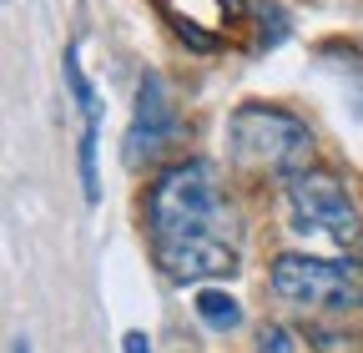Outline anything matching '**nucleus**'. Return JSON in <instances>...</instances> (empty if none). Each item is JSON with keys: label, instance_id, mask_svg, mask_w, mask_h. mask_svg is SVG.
Returning <instances> with one entry per match:
<instances>
[{"label": "nucleus", "instance_id": "obj_5", "mask_svg": "<svg viewBox=\"0 0 363 353\" xmlns=\"http://www.w3.org/2000/svg\"><path fill=\"white\" fill-rule=\"evenodd\" d=\"M182 131L177 121V106L167 96V81L162 76H142V91H136V116H131V131H126V142H121V157L131 167H142V162H157L172 137Z\"/></svg>", "mask_w": 363, "mask_h": 353}, {"label": "nucleus", "instance_id": "obj_10", "mask_svg": "<svg viewBox=\"0 0 363 353\" xmlns=\"http://www.w3.org/2000/svg\"><path fill=\"white\" fill-rule=\"evenodd\" d=\"M81 192H86V202H101V182H96V126H86V137H81Z\"/></svg>", "mask_w": 363, "mask_h": 353}, {"label": "nucleus", "instance_id": "obj_15", "mask_svg": "<svg viewBox=\"0 0 363 353\" xmlns=\"http://www.w3.org/2000/svg\"><path fill=\"white\" fill-rule=\"evenodd\" d=\"M11 353H30V343H26V338H16V343H11Z\"/></svg>", "mask_w": 363, "mask_h": 353}, {"label": "nucleus", "instance_id": "obj_2", "mask_svg": "<svg viewBox=\"0 0 363 353\" xmlns=\"http://www.w3.org/2000/svg\"><path fill=\"white\" fill-rule=\"evenodd\" d=\"M227 157L247 172L298 176L313 167V137L298 116H288L278 106H242L227 121Z\"/></svg>", "mask_w": 363, "mask_h": 353}, {"label": "nucleus", "instance_id": "obj_11", "mask_svg": "<svg viewBox=\"0 0 363 353\" xmlns=\"http://www.w3.org/2000/svg\"><path fill=\"white\" fill-rule=\"evenodd\" d=\"M313 348L318 353H363V338L348 328H313Z\"/></svg>", "mask_w": 363, "mask_h": 353}, {"label": "nucleus", "instance_id": "obj_1", "mask_svg": "<svg viewBox=\"0 0 363 353\" xmlns=\"http://www.w3.org/2000/svg\"><path fill=\"white\" fill-rule=\"evenodd\" d=\"M147 228L152 247H182V242H233V202L222 192V176L212 162H177L167 167L147 192Z\"/></svg>", "mask_w": 363, "mask_h": 353}, {"label": "nucleus", "instance_id": "obj_12", "mask_svg": "<svg viewBox=\"0 0 363 353\" xmlns=\"http://www.w3.org/2000/svg\"><path fill=\"white\" fill-rule=\"evenodd\" d=\"M257 21H262V46H278L288 35V16L278 6H257Z\"/></svg>", "mask_w": 363, "mask_h": 353}, {"label": "nucleus", "instance_id": "obj_6", "mask_svg": "<svg viewBox=\"0 0 363 353\" xmlns=\"http://www.w3.org/2000/svg\"><path fill=\"white\" fill-rule=\"evenodd\" d=\"M157 268L172 283H202V278H227L238 268L233 242H182V247H152Z\"/></svg>", "mask_w": 363, "mask_h": 353}, {"label": "nucleus", "instance_id": "obj_8", "mask_svg": "<svg viewBox=\"0 0 363 353\" xmlns=\"http://www.w3.org/2000/svg\"><path fill=\"white\" fill-rule=\"evenodd\" d=\"M66 86H71V96H76L86 126H101V101H96V91H91V81L81 71V51L76 46H66Z\"/></svg>", "mask_w": 363, "mask_h": 353}, {"label": "nucleus", "instance_id": "obj_3", "mask_svg": "<svg viewBox=\"0 0 363 353\" xmlns=\"http://www.w3.org/2000/svg\"><path fill=\"white\" fill-rule=\"evenodd\" d=\"M272 293L298 308H323V313H353L363 308V262L353 257H303L283 252L267 273Z\"/></svg>", "mask_w": 363, "mask_h": 353}, {"label": "nucleus", "instance_id": "obj_13", "mask_svg": "<svg viewBox=\"0 0 363 353\" xmlns=\"http://www.w3.org/2000/svg\"><path fill=\"white\" fill-rule=\"evenodd\" d=\"M257 348H262V353H293V333L278 328V323H267V328L257 333Z\"/></svg>", "mask_w": 363, "mask_h": 353}, {"label": "nucleus", "instance_id": "obj_7", "mask_svg": "<svg viewBox=\"0 0 363 353\" xmlns=\"http://www.w3.org/2000/svg\"><path fill=\"white\" fill-rule=\"evenodd\" d=\"M323 61H328V66H343L348 106L363 116V51H353V46H323Z\"/></svg>", "mask_w": 363, "mask_h": 353}, {"label": "nucleus", "instance_id": "obj_9", "mask_svg": "<svg viewBox=\"0 0 363 353\" xmlns=\"http://www.w3.org/2000/svg\"><path fill=\"white\" fill-rule=\"evenodd\" d=\"M197 313H202L212 328H238V323H242L238 298H227V293H217V288H202V293H197Z\"/></svg>", "mask_w": 363, "mask_h": 353}, {"label": "nucleus", "instance_id": "obj_4", "mask_svg": "<svg viewBox=\"0 0 363 353\" xmlns=\"http://www.w3.org/2000/svg\"><path fill=\"white\" fill-rule=\"evenodd\" d=\"M288 212L298 232H328L333 242H358V207L343 187L338 172L308 167L298 176H288Z\"/></svg>", "mask_w": 363, "mask_h": 353}, {"label": "nucleus", "instance_id": "obj_14", "mask_svg": "<svg viewBox=\"0 0 363 353\" xmlns=\"http://www.w3.org/2000/svg\"><path fill=\"white\" fill-rule=\"evenodd\" d=\"M121 353H152V338L147 333H126L121 338Z\"/></svg>", "mask_w": 363, "mask_h": 353}]
</instances>
